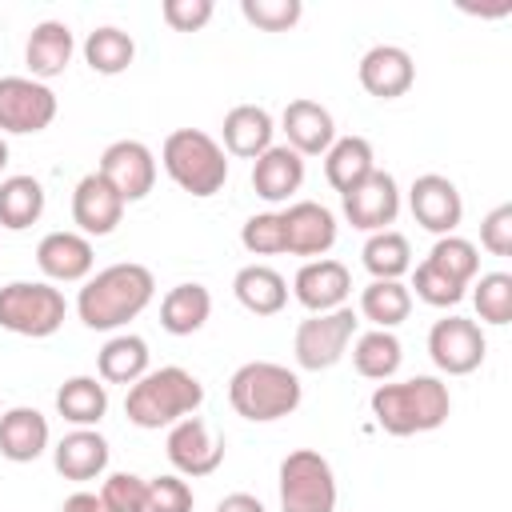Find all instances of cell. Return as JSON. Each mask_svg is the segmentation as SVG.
Returning a JSON list of instances; mask_svg holds the SVG:
<instances>
[{
  "instance_id": "obj_1",
  "label": "cell",
  "mask_w": 512,
  "mask_h": 512,
  "mask_svg": "<svg viewBox=\"0 0 512 512\" xmlns=\"http://www.w3.org/2000/svg\"><path fill=\"white\" fill-rule=\"evenodd\" d=\"M156 296V280L144 264H108L92 280H84L76 296V312L84 328L92 332H112L128 320H136Z\"/></svg>"
},
{
  "instance_id": "obj_2",
  "label": "cell",
  "mask_w": 512,
  "mask_h": 512,
  "mask_svg": "<svg viewBox=\"0 0 512 512\" xmlns=\"http://www.w3.org/2000/svg\"><path fill=\"white\" fill-rule=\"evenodd\" d=\"M372 416L388 436H416L432 432L448 420L452 396L440 376H412L396 384H376L372 392Z\"/></svg>"
},
{
  "instance_id": "obj_3",
  "label": "cell",
  "mask_w": 512,
  "mask_h": 512,
  "mask_svg": "<svg viewBox=\"0 0 512 512\" xmlns=\"http://www.w3.org/2000/svg\"><path fill=\"white\" fill-rule=\"evenodd\" d=\"M204 404V384L168 364V368H152L144 372L128 396H124V416L136 424V428H172L176 420L184 416H196V408Z\"/></svg>"
},
{
  "instance_id": "obj_4",
  "label": "cell",
  "mask_w": 512,
  "mask_h": 512,
  "mask_svg": "<svg viewBox=\"0 0 512 512\" xmlns=\"http://www.w3.org/2000/svg\"><path fill=\"white\" fill-rule=\"evenodd\" d=\"M300 396H304L300 376L272 360H248L228 380V400L236 416L252 424H272V420L292 416L300 408Z\"/></svg>"
},
{
  "instance_id": "obj_5",
  "label": "cell",
  "mask_w": 512,
  "mask_h": 512,
  "mask_svg": "<svg viewBox=\"0 0 512 512\" xmlns=\"http://www.w3.org/2000/svg\"><path fill=\"white\" fill-rule=\"evenodd\" d=\"M160 160H164V172L192 196H216L224 188V180H228L224 148L200 128L168 132V140L160 148Z\"/></svg>"
},
{
  "instance_id": "obj_6",
  "label": "cell",
  "mask_w": 512,
  "mask_h": 512,
  "mask_svg": "<svg viewBox=\"0 0 512 512\" xmlns=\"http://www.w3.org/2000/svg\"><path fill=\"white\" fill-rule=\"evenodd\" d=\"M68 316V300L48 280H12L0 288V328L44 340Z\"/></svg>"
},
{
  "instance_id": "obj_7",
  "label": "cell",
  "mask_w": 512,
  "mask_h": 512,
  "mask_svg": "<svg viewBox=\"0 0 512 512\" xmlns=\"http://www.w3.org/2000/svg\"><path fill=\"white\" fill-rule=\"evenodd\" d=\"M280 512H336V472L316 448L280 460Z\"/></svg>"
},
{
  "instance_id": "obj_8",
  "label": "cell",
  "mask_w": 512,
  "mask_h": 512,
  "mask_svg": "<svg viewBox=\"0 0 512 512\" xmlns=\"http://www.w3.org/2000/svg\"><path fill=\"white\" fill-rule=\"evenodd\" d=\"M356 312L344 304L336 312H316L308 320H300L296 328V340H292V352H296V364L304 372H324L332 364L344 360L352 336H356Z\"/></svg>"
},
{
  "instance_id": "obj_9",
  "label": "cell",
  "mask_w": 512,
  "mask_h": 512,
  "mask_svg": "<svg viewBox=\"0 0 512 512\" xmlns=\"http://www.w3.org/2000/svg\"><path fill=\"white\" fill-rule=\"evenodd\" d=\"M56 120V92L32 76H0V132L32 136Z\"/></svg>"
},
{
  "instance_id": "obj_10",
  "label": "cell",
  "mask_w": 512,
  "mask_h": 512,
  "mask_svg": "<svg viewBox=\"0 0 512 512\" xmlns=\"http://www.w3.org/2000/svg\"><path fill=\"white\" fill-rule=\"evenodd\" d=\"M484 352H488V340L480 332L476 320L468 316H444L432 324L428 332V356L440 372L448 376H468L484 364Z\"/></svg>"
},
{
  "instance_id": "obj_11",
  "label": "cell",
  "mask_w": 512,
  "mask_h": 512,
  "mask_svg": "<svg viewBox=\"0 0 512 512\" xmlns=\"http://www.w3.org/2000/svg\"><path fill=\"white\" fill-rule=\"evenodd\" d=\"M164 452L176 468V476H212L224 464V436L208 428L200 416H184L168 428Z\"/></svg>"
},
{
  "instance_id": "obj_12",
  "label": "cell",
  "mask_w": 512,
  "mask_h": 512,
  "mask_svg": "<svg viewBox=\"0 0 512 512\" xmlns=\"http://www.w3.org/2000/svg\"><path fill=\"white\" fill-rule=\"evenodd\" d=\"M124 204L132 200H144L156 184V156L148 152V144L140 140H112L104 152H100V168H96Z\"/></svg>"
},
{
  "instance_id": "obj_13",
  "label": "cell",
  "mask_w": 512,
  "mask_h": 512,
  "mask_svg": "<svg viewBox=\"0 0 512 512\" xmlns=\"http://www.w3.org/2000/svg\"><path fill=\"white\" fill-rule=\"evenodd\" d=\"M340 200H344L348 224L360 228V232H384V228L396 220V212H400V188H396L392 172H384V168H372V172H368L352 192H344Z\"/></svg>"
},
{
  "instance_id": "obj_14",
  "label": "cell",
  "mask_w": 512,
  "mask_h": 512,
  "mask_svg": "<svg viewBox=\"0 0 512 512\" xmlns=\"http://www.w3.org/2000/svg\"><path fill=\"white\" fill-rule=\"evenodd\" d=\"M408 208H412L416 224L428 228V232H436V236H452L456 224H460V216H464V200H460L456 184L448 176H440V172H424V176L412 180Z\"/></svg>"
},
{
  "instance_id": "obj_15",
  "label": "cell",
  "mask_w": 512,
  "mask_h": 512,
  "mask_svg": "<svg viewBox=\"0 0 512 512\" xmlns=\"http://www.w3.org/2000/svg\"><path fill=\"white\" fill-rule=\"evenodd\" d=\"M284 224V252L292 256H324L336 244V216L316 200H296L280 212Z\"/></svg>"
},
{
  "instance_id": "obj_16",
  "label": "cell",
  "mask_w": 512,
  "mask_h": 512,
  "mask_svg": "<svg viewBox=\"0 0 512 512\" xmlns=\"http://www.w3.org/2000/svg\"><path fill=\"white\" fill-rule=\"evenodd\" d=\"M356 76H360V88H364L368 96H376V100H396V96H404V92L412 88L416 64H412V56H408L400 44H376V48H368V52L360 56Z\"/></svg>"
},
{
  "instance_id": "obj_17",
  "label": "cell",
  "mask_w": 512,
  "mask_h": 512,
  "mask_svg": "<svg viewBox=\"0 0 512 512\" xmlns=\"http://www.w3.org/2000/svg\"><path fill=\"white\" fill-rule=\"evenodd\" d=\"M292 292H296V300H300L312 316H316V312H336V308H344V300H348V292H352V276H348V268H344L340 260L320 256V260H308V264L296 272Z\"/></svg>"
},
{
  "instance_id": "obj_18",
  "label": "cell",
  "mask_w": 512,
  "mask_h": 512,
  "mask_svg": "<svg viewBox=\"0 0 512 512\" xmlns=\"http://www.w3.org/2000/svg\"><path fill=\"white\" fill-rule=\"evenodd\" d=\"M120 216H124V200L116 196V188L100 172H88L72 192V220L80 236H108L116 232Z\"/></svg>"
},
{
  "instance_id": "obj_19",
  "label": "cell",
  "mask_w": 512,
  "mask_h": 512,
  "mask_svg": "<svg viewBox=\"0 0 512 512\" xmlns=\"http://www.w3.org/2000/svg\"><path fill=\"white\" fill-rule=\"evenodd\" d=\"M36 264L48 280L56 284H76V280H88L96 256H92V244L88 236L80 232H48L40 244H36Z\"/></svg>"
},
{
  "instance_id": "obj_20",
  "label": "cell",
  "mask_w": 512,
  "mask_h": 512,
  "mask_svg": "<svg viewBox=\"0 0 512 512\" xmlns=\"http://www.w3.org/2000/svg\"><path fill=\"white\" fill-rule=\"evenodd\" d=\"M300 184H304V156L292 152L288 144H272L252 160V188L260 200L280 204L292 192H300Z\"/></svg>"
},
{
  "instance_id": "obj_21",
  "label": "cell",
  "mask_w": 512,
  "mask_h": 512,
  "mask_svg": "<svg viewBox=\"0 0 512 512\" xmlns=\"http://www.w3.org/2000/svg\"><path fill=\"white\" fill-rule=\"evenodd\" d=\"M76 52V40H72V28L64 20H40L32 32H28V44H24V64L32 72V80H52L68 68Z\"/></svg>"
},
{
  "instance_id": "obj_22",
  "label": "cell",
  "mask_w": 512,
  "mask_h": 512,
  "mask_svg": "<svg viewBox=\"0 0 512 512\" xmlns=\"http://www.w3.org/2000/svg\"><path fill=\"white\" fill-rule=\"evenodd\" d=\"M284 124V136H288V148L300 152V156H320L332 148L336 140V124H332V112L316 100H292L280 116Z\"/></svg>"
},
{
  "instance_id": "obj_23",
  "label": "cell",
  "mask_w": 512,
  "mask_h": 512,
  "mask_svg": "<svg viewBox=\"0 0 512 512\" xmlns=\"http://www.w3.org/2000/svg\"><path fill=\"white\" fill-rule=\"evenodd\" d=\"M48 448V420L44 412L20 404L0 412V456L12 464H32Z\"/></svg>"
},
{
  "instance_id": "obj_24",
  "label": "cell",
  "mask_w": 512,
  "mask_h": 512,
  "mask_svg": "<svg viewBox=\"0 0 512 512\" xmlns=\"http://www.w3.org/2000/svg\"><path fill=\"white\" fill-rule=\"evenodd\" d=\"M52 464L64 480H96L108 468V440L92 428H76L52 448Z\"/></svg>"
},
{
  "instance_id": "obj_25",
  "label": "cell",
  "mask_w": 512,
  "mask_h": 512,
  "mask_svg": "<svg viewBox=\"0 0 512 512\" xmlns=\"http://www.w3.org/2000/svg\"><path fill=\"white\" fill-rule=\"evenodd\" d=\"M272 132H276V124H272L268 108H260V104H236L224 116V148L232 156L256 160L260 152L272 148Z\"/></svg>"
},
{
  "instance_id": "obj_26",
  "label": "cell",
  "mask_w": 512,
  "mask_h": 512,
  "mask_svg": "<svg viewBox=\"0 0 512 512\" xmlns=\"http://www.w3.org/2000/svg\"><path fill=\"white\" fill-rule=\"evenodd\" d=\"M232 292L252 316H276L288 304V284L268 264H244L232 280Z\"/></svg>"
},
{
  "instance_id": "obj_27",
  "label": "cell",
  "mask_w": 512,
  "mask_h": 512,
  "mask_svg": "<svg viewBox=\"0 0 512 512\" xmlns=\"http://www.w3.org/2000/svg\"><path fill=\"white\" fill-rule=\"evenodd\" d=\"M212 316V296L204 284H176L160 300V328L172 336H192L208 324Z\"/></svg>"
},
{
  "instance_id": "obj_28",
  "label": "cell",
  "mask_w": 512,
  "mask_h": 512,
  "mask_svg": "<svg viewBox=\"0 0 512 512\" xmlns=\"http://www.w3.org/2000/svg\"><path fill=\"white\" fill-rule=\"evenodd\" d=\"M372 168H376V156H372V144H368L364 136H340V140H332V148L324 152V176H328V184H332L340 196L352 192Z\"/></svg>"
},
{
  "instance_id": "obj_29",
  "label": "cell",
  "mask_w": 512,
  "mask_h": 512,
  "mask_svg": "<svg viewBox=\"0 0 512 512\" xmlns=\"http://www.w3.org/2000/svg\"><path fill=\"white\" fill-rule=\"evenodd\" d=\"M400 360H404V348H400V340L388 328H372V332L356 336V344H352V368L364 380L388 384L400 372Z\"/></svg>"
},
{
  "instance_id": "obj_30",
  "label": "cell",
  "mask_w": 512,
  "mask_h": 512,
  "mask_svg": "<svg viewBox=\"0 0 512 512\" xmlns=\"http://www.w3.org/2000/svg\"><path fill=\"white\" fill-rule=\"evenodd\" d=\"M44 216V184L36 176L0 180V228L24 232Z\"/></svg>"
},
{
  "instance_id": "obj_31",
  "label": "cell",
  "mask_w": 512,
  "mask_h": 512,
  "mask_svg": "<svg viewBox=\"0 0 512 512\" xmlns=\"http://www.w3.org/2000/svg\"><path fill=\"white\" fill-rule=\"evenodd\" d=\"M56 412L76 428H92L108 412V392H104V384L96 376H72L56 392Z\"/></svg>"
},
{
  "instance_id": "obj_32",
  "label": "cell",
  "mask_w": 512,
  "mask_h": 512,
  "mask_svg": "<svg viewBox=\"0 0 512 512\" xmlns=\"http://www.w3.org/2000/svg\"><path fill=\"white\" fill-rule=\"evenodd\" d=\"M96 368H100V380H108V384H128V388H132V384L148 372V344H144L140 336H132V332H120V336H112V340L100 348Z\"/></svg>"
},
{
  "instance_id": "obj_33",
  "label": "cell",
  "mask_w": 512,
  "mask_h": 512,
  "mask_svg": "<svg viewBox=\"0 0 512 512\" xmlns=\"http://www.w3.org/2000/svg\"><path fill=\"white\" fill-rule=\"evenodd\" d=\"M132 56H136V44H132V36H128L124 28H116V24L92 28L88 40H84V60H88V68L100 72V76H120V72L132 64Z\"/></svg>"
},
{
  "instance_id": "obj_34",
  "label": "cell",
  "mask_w": 512,
  "mask_h": 512,
  "mask_svg": "<svg viewBox=\"0 0 512 512\" xmlns=\"http://www.w3.org/2000/svg\"><path fill=\"white\" fill-rule=\"evenodd\" d=\"M360 312L364 320H372L376 328H396L408 320L412 312V292L400 284V280H372L364 292H360Z\"/></svg>"
},
{
  "instance_id": "obj_35",
  "label": "cell",
  "mask_w": 512,
  "mask_h": 512,
  "mask_svg": "<svg viewBox=\"0 0 512 512\" xmlns=\"http://www.w3.org/2000/svg\"><path fill=\"white\" fill-rule=\"evenodd\" d=\"M360 256H364V268L372 272V280H400V276L412 268L408 236H400V232H392V228L372 232Z\"/></svg>"
},
{
  "instance_id": "obj_36",
  "label": "cell",
  "mask_w": 512,
  "mask_h": 512,
  "mask_svg": "<svg viewBox=\"0 0 512 512\" xmlns=\"http://www.w3.org/2000/svg\"><path fill=\"white\" fill-rule=\"evenodd\" d=\"M428 264H436L440 272H448L460 284H472V276L480 272V252H476L472 240L452 232V236H436V244L428 252Z\"/></svg>"
},
{
  "instance_id": "obj_37",
  "label": "cell",
  "mask_w": 512,
  "mask_h": 512,
  "mask_svg": "<svg viewBox=\"0 0 512 512\" xmlns=\"http://www.w3.org/2000/svg\"><path fill=\"white\" fill-rule=\"evenodd\" d=\"M472 304H476V316L484 324H496L504 328L512 320V276L508 272H488L480 276L476 292H472Z\"/></svg>"
},
{
  "instance_id": "obj_38",
  "label": "cell",
  "mask_w": 512,
  "mask_h": 512,
  "mask_svg": "<svg viewBox=\"0 0 512 512\" xmlns=\"http://www.w3.org/2000/svg\"><path fill=\"white\" fill-rule=\"evenodd\" d=\"M100 508L104 512H148V480H140L136 472H112V476H104Z\"/></svg>"
},
{
  "instance_id": "obj_39",
  "label": "cell",
  "mask_w": 512,
  "mask_h": 512,
  "mask_svg": "<svg viewBox=\"0 0 512 512\" xmlns=\"http://www.w3.org/2000/svg\"><path fill=\"white\" fill-rule=\"evenodd\" d=\"M412 288H416V296L424 300V304H432V308H452V304H460L464 300V288L468 284H460V280H452L448 272H440L436 264H416V276H412Z\"/></svg>"
},
{
  "instance_id": "obj_40",
  "label": "cell",
  "mask_w": 512,
  "mask_h": 512,
  "mask_svg": "<svg viewBox=\"0 0 512 512\" xmlns=\"http://www.w3.org/2000/svg\"><path fill=\"white\" fill-rule=\"evenodd\" d=\"M240 12L260 32H288L304 16V4L300 0H240Z\"/></svg>"
},
{
  "instance_id": "obj_41",
  "label": "cell",
  "mask_w": 512,
  "mask_h": 512,
  "mask_svg": "<svg viewBox=\"0 0 512 512\" xmlns=\"http://www.w3.org/2000/svg\"><path fill=\"white\" fill-rule=\"evenodd\" d=\"M240 244L252 252V256H276L284 252V224H280V212H256L244 220L240 228Z\"/></svg>"
},
{
  "instance_id": "obj_42",
  "label": "cell",
  "mask_w": 512,
  "mask_h": 512,
  "mask_svg": "<svg viewBox=\"0 0 512 512\" xmlns=\"http://www.w3.org/2000/svg\"><path fill=\"white\" fill-rule=\"evenodd\" d=\"M196 496L184 476H156L148 480V512H192Z\"/></svg>"
},
{
  "instance_id": "obj_43",
  "label": "cell",
  "mask_w": 512,
  "mask_h": 512,
  "mask_svg": "<svg viewBox=\"0 0 512 512\" xmlns=\"http://www.w3.org/2000/svg\"><path fill=\"white\" fill-rule=\"evenodd\" d=\"M160 16L176 32H200L212 20V0H164Z\"/></svg>"
},
{
  "instance_id": "obj_44",
  "label": "cell",
  "mask_w": 512,
  "mask_h": 512,
  "mask_svg": "<svg viewBox=\"0 0 512 512\" xmlns=\"http://www.w3.org/2000/svg\"><path fill=\"white\" fill-rule=\"evenodd\" d=\"M480 244L492 256H512V204H496L480 220Z\"/></svg>"
},
{
  "instance_id": "obj_45",
  "label": "cell",
  "mask_w": 512,
  "mask_h": 512,
  "mask_svg": "<svg viewBox=\"0 0 512 512\" xmlns=\"http://www.w3.org/2000/svg\"><path fill=\"white\" fill-rule=\"evenodd\" d=\"M216 512H268V508L256 496H248V492H232V496H224L216 504Z\"/></svg>"
},
{
  "instance_id": "obj_46",
  "label": "cell",
  "mask_w": 512,
  "mask_h": 512,
  "mask_svg": "<svg viewBox=\"0 0 512 512\" xmlns=\"http://www.w3.org/2000/svg\"><path fill=\"white\" fill-rule=\"evenodd\" d=\"M60 512H104V508H100V496H92V492H72Z\"/></svg>"
},
{
  "instance_id": "obj_47",
  "label": "cell",
  "mask_w": 512,
  "mask_h": 512,
  "mask_svg": "<svg viewBox=\"0 0 512 512\" xmlns=\"http://www.w3.org/2000/svg\"><path fill=\"white\" fill-rule=\"evenodd\" d=\"M4 164H8V144H4V136H0V172H4Z\"/></svg>"
}]
</instances>
